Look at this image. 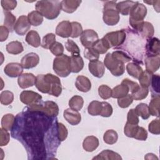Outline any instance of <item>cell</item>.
Listing matches in <instances>:
<instances>
[{
	"instance_id": "1",
	"label": "cell",
	"mask_w": 160,
	"mask_h": 160,
	"mask_svg": "<svg viewBox=\"0 0 160 160\" xmlns=\"http://www.w3.org/2000/svg\"><path fill=\"white\" fill-rule=\"evenodd\" d=\"M19 113L12 129L11 135L26 148L28 159H47L46 156H54L61 141L58 136L56 119L39 111Z\"/></svg>"
},
{
	"instance_id": "2",
	"label": "cell",
	"mask_w": 160,
	"mask_h": 160,
	"mask_svg": "<svg viewBox=\"0 0 160 160\" xmlns=\"http://www.w3.org/2000/svg\"><path fill=\"white\" fill-rule=\"evenodd\" d=\"M35 86L42 93L58 97L62 92V86L59 78L52 74H39L36 78Z\"/></svg>"
},
{
	"instance_id": "3",
	"label": "cell",
	"mask_w": 160,
	"mask_h": 160,
	"mask_svg": "<svg viewBox=\"0 0 160 160\" xmlns=\"http://www.w3.org/2000/svg\"><path fill=\"white\" fill-rule=\"evenodd\" d=\"M61 1H39L36 2L35 8L43 17L48 19L56 18L61 11Z\"/></svg>"
},
{
	"instance_id": "4",
	"label": "cell",
	"mask_w": 160,
	"mask_h": 160,
	"mask_svg": "<svg viewBox=\"0 0 160 160\" xmlns=\"http://www.w3.org/2000/svg\"><path fill=\"white\" fill-rule=\"evenodd\" d=\"M146 14V7L144 4L137 2L129 12V24L136 31L139 32L141 30Z\"/></svg>"
},
{
	"instance_id": "5",
	"label": "cell",
	"mask_w": 160,
	"mask_h": 160,
	"mask_svg": "<svg viewBox=\"0 0 160 160\" xmlns=\"http://www.w3.org/2000/svg\"><path fill=\"white\" fill-rule=\"evenodd\" d=\"M102 19L104 22L108 26H114L119 22L120 17L116 1H110L104 2Z\"/></svg>"
},
{
	"instance_id": "6",
	"label": "cell",
	"mask_w": 160,
	"mask_h": 160,
	"mask_svg": "<svg viewBox=\"0 0 160 160\" xmlns=\"http://www.w3.org/2000/svg\"><path fill=\"white\" fill-rule=\"evenodd\" d=\"M53 70L60 77L65 78L71 72V58L66 54H62L54 58Z\"/></svg>"
},
{
	"instance_id": "7",
	"label": "cell",
	"mask_w": 160,
	"mask_h": 160,
	"mask_svg": "<svg viewBox=\"0 0 160 160\" xmlns=\"http://www.w3.org/2000/svg\"><path fill=\"white\" fill-rule=\"evenodd\" d=\"M126 33L125 29L109 32L102 38L103 40L109 48L112 47L118 48L122 45L126 40Z\"/></svg>"
},
{
	"instance_id": "8",
	"label": "cell",
	"mask_w": 160,
	"mask_h": 160,
	"mask_svg": "<svg viewBox=\"0 0 160 160\" xmlns=\"http://www.w3.org/2000/svg\"><path fill=\"white\" fill-rule=\"evenodd\" d=\"M104 65L110 71L114 76H120L125 71V68L123 63L114 59L111 53H108L104 59Z\"/></svg>"
},
{
	"instance_id": "9",
	"label": "cell",
	"mask_w": 160,
	"mask_h": 160,
	"mask_svg": "<svg viewBox=\"0 0 160 160\" xmlns=\"http://www.w3.org/2000/svg\"><path fill=\"white\" fill-rule=\"evenodd\" d=\"M98 33L92 29H86L82 31L80 36L81 44L86 48H91L98 40Z\"/></svg>"
},
{
	"instance_id": "10",
	"label": "cell",
	"mask_w": 160,
	"mask_h": 160,
	"mask_svg": "<svg viewBox=\"0 0 160 160\" xmlns=\"http://www.w3.org/2000/svg\"><path fill=\"white\" fill-rule=\"evenodd\" d=\"M31 28L28 16L24 15L21 16L17 19L14 27V30L16 33L19 36H24Z\"/></svg>"
},
{
	"instance_id": "11",
	"label": "cell",
	"mask_w": 160,
	"mask_h": 160,
	"mask_svg": "<svg viewBox=\"0 0 160 160\" xmlns=\"http://www.w3.org/2000/svg\"><path fill=\"white\" fill-rule=\"evenodd\" d=\"M41 99L42 96L39 94L32 91H23L20 94L21 101L26 105H31L39 102Z\"/></svg>"
},
{
	"instance_id": "12",
	"label": "cell",
	"mask_w": 160,
	"mask_h": 160,
	"mask_svg": "<svg viewBox=\"0 0 160 160\" xmlns=\"http://www.w3.org/2000/svg\"><path fill=\"white\" fill-rule=\"evenodd\" d=\"M160 43L159 40L157 38H152L148 39L145 44V54L148 56L160 55Z\"/></svg>"
},
{
	"instance_id": "13",
	"label": "cell",
	"mask_w": 160,
	"mask_h": 160,
	"mask_svg": "<svg viewBox=\"0 0 160 160\" xmlns=\"http://www.w3.org/2000/svg\"><path fill=\"white\" fill-rule=\"evenodd\" d=\"M88 68L89 72L96 78H101L104 74V65L98 59L90 61L88 64Z\"/></svg>"
},
{
	"instance_id": "14",
	"label": "cell",
	"mask_w": 160,
	"mask_h": 160,
	"mask_svg": "<svg viewBox=\"0 0 160 160\" xmlns=\"http://www.w3.org/2000/svg\"><path fill=\"white\" fill-rule=\"evenodd\" d=\"M39 62V56L34 52H30L22 57L21 64L23 68L28 69L36 67Z\"/></svg>"
},
{
	"instance_id": "15",
	"label": "cell",
	"mask_w": 160,
	"mask_h": 160,
	"mask_svg": "<svg viewBox=\"0 0 160 160\" xmlns=\"http://www.w3.org/2000/svg\"><path fill=\"white\" fill-rule=\"evenodd\" d=\"M4 71L8 76L10 78H16L21 75L23 72V68L21 64L10 62L5 66Z\"/></svg>"
},
{
	"instance_id": "16",
	"label": "cell",
	"mask_w": 160,
	"mask_h": 160,
	"mask_svg": "<svg viewBox=\"0 0 160 160\" xmlns=\"http://www.w3.org/2000/svg\"><path fill=\"white\" fill-rule=\"evenodd\" d=\"M71 22L69 21H62L60 22L56 28V34L63 38L70 37L71 36Z\"/></svg>"
},
{
	"instance_id": "17",
	"label": "cell",
	"mask_w": 160,
	"mask_h": 160,
	"mask_svg": "<svg viewBox=\"0 0 160 160\" xmlns=\"http://www.w3.org/2000/svg\"><path fill=\"white\" fill-rule=\"evenodd\" d=\"M36 78L32 73H24L20 75L18 79L19 86L22 89H26L35 84Z\"/></svg>"
},
{
	"instance_id": "18",
	"label": "cell",
	"mask_w": 160,
	"mask_h": 160,
	"mask_svg": "<svg viewBox=\"0 0 160 160\" xmlns=\"http://www.w3.org/2000/svg\"><path fill=\"white\" fill-rule=\"evenodd\" d=\"M63 116L64 119L71 125H77L81 121V114L78 111L71 108L66 109L64 111Z\"/></svg>"
},
{
	"instance_id": "19",
	"label": "cell",
	"mask_w": 160,
	"mask_h": 160,
	"mask_svg": "<svg viewBox=\"0 0 160 160\" xmlns=\"http://www.w3.org/2000/svg\"><path fill=\"white\" fill-rule=\"evenodd\" d=\"M144 62L146 71L153 73L159 68L160 55L146 56Z\"/></svg>"
},
{
	"instance_id": "20",
	"label": "cell",
	"mask_w": 160,
	"mask_h": 160,
	"mask_svg": "<svg viewBox=\"0 0 160 160\" xmlns=\"http://www.w3.org/2000/svg\"><path fill=\"white\" fill-rule=\"evenodd\" d=\"M75 85L76 88L81 92H88L91 88V82L89 79L84 76H78L76 78Z\"/></svg>"
},
{
	"instance_id": "21",
	"label": "cell",
	"mask_w": 160,
	"mask_h": 160,
	"mask_svg": "<svg viewBox=\"0 0 160 160\" xmlns=\"http://www.w3.org/2000/svg\"><path fill=\"white\" fill-rule=\"evenodd\" d=\"M80 0H63L61 2V9L67 13L74 12L81 3Z\"/></svg>"
},
{
	"instance_id": "22",
	"label": "cell",
	"mask_w": 160,
	"mask_h": 160,
	"mask_svg": "<svg viewBox=\"0 0 160 160\" xmlns=\"http://www.w3.org/2000/svg\"><path fill=\"white\" fill-rule=\"evenodd\" d=\"M99 146L98 139L94 136H87L83 141V149L87 152L94 151Z\"/></svg>"
},
{
	"instance_id": "23",
	"label": "cell",
	"mask_w": 160,
	"mask_h": 160,
	"mask_svg": "<svg viewBox=\"0 0 160 160\" xmlns=\"http://www.w3.org/2000/svg\"><path fill=\"white\" fill-rule=\"evenodd\" d=\"M71 72L77 73L81 71L84 67V61L82 57L79 55L71 56Z\"/></svg>"
},
{
	"instance_id": "24",
	"label": "cell",
	"mask_w": 160,
	"mask_h": 160,
	"mask_svg": "<svg viewBox=\"0 0 160 160\" xmlns=\"http://www.w3.org/2000/svg\"><path fill=\"white\" fill-rule=\"evenodd\" d=\"M136 3L137 2L132 1H121L117 3V9L119 13L124 16H127L129 14L131 10Z\"/></svg>"
},
{
	"instance_id": "25",
	"label": "cell",
	"mask_w": 160,
	"mask_h": 160,
	"mask_svg": "<svg viewBox=\"0 0 160 160\" xmlns=\"http://www.w3.org/2000/svg\"><path fill=\"white\" fill-rule=\"evenodd\" d=\"M159 104L160 97L159 95H152V99L148 106L150 115L152 116L159 117Z\"/></svg>"
},
{
	"instance_id": "26",
	"label": "cell",
	"mask_w": 160,
	"mask_h": 160,
	"mask_svg": "<svg viewBox=\"0 0 160 160\" xmlns=\"http://www.w3.org/2000/svg\"><path fill=\"white\" fill-rule=\"evenodd\" d=\"M26 41L34 48H38L41 44L40 36L38 32L34 30H31L28 32L26 36Z\"/></svg>"
},
{
	"instance_id": "27",
	"label": "cell",
	"mask_w": 160,
	"mask_h": 160,
	"mask_svg": "<svg viewBox=\"0 0 160 160\" xmlns=\"http://www.w3.org/2000/svg\"><path fill=\"white\" fill-rule=\"evenodd\" d=\"M93 159H107V160H120L122 159L121 156L117 152L111 150L106 149L102 151L96 157L92 158Z\"/></svg>"
},
{
	"instance_id": "28",
	"label": "cell",
	"mask_w": 160,
	"mask_h": 160,
	"mask_svg": "<svg viewBox=\"0 0 160 160\" xmlns=\"http://www.w3.org/2000/svg\"><path fill=\"white\" fill-rule=\"evenodd\" d=\"M16 121V118L12 114H6L4 115L1 119L2 128L7 130L11 131Z\"/></svg>"
},
{
	"instance_id": "29",
	"label": "cell",
	"mask_w": 160,
	"mask_h": 160,
	"mask_svg": "<svg viewBox=\"0 0 160 160\" xmlns=\"http://www.w3.org/2000/svg\"><path fill=\"white\" fill-rule=\"evenodd\" d=\"M141 36L146 39L151 38L154 33V29L152 24L148 21H144L141 30L139 32Z\"/></svg>"
},
{
	"instance_id": "30",
	"label": "cell",
	"mask_w": 160,
	"mask_h": 160,
	"mask_svg": "<svg viewBox=\"0 0 160 160\" xmlns=\"http://www.w3.org/2000/svg\"><path fill=\"white\" fill-rule=\"evenodd\" d=\"M24 50L22 44L18 41H11L6 45V51L11 54H18L21 53Z\"/></svg>"
},
{
	"instance_id": "31",
	"label": "cell",
	"mask_w": 160,
	"mask_h": 160,
	"mask_svg": "<svg viewBox=\"0 0 160 160\" xmlns=\"http://www.w3.org/2000/svg\"><path fill=\"white\" fill-rule=\"evenodd\" d=\"M28 19L31 25L38 26L42 24L43 21V16L38 11H33L28 14Z\"/></svg>"
},
{
	"instance_id": "32",
	"label": "cell",
	"mask_w": 160,
	"mask_h": 160,
	"mask_svg": "<svg viewBox=\"0 0 160 160\" xmlns=\"http://www.w3.org/2000/svg\"><path fill=\"white\" fill-rule=\"evenodd\" d=\"M126 70L128 74L132 77L138 79L142 73V68L136 62H129L126 66Z\"/></svg>"
},
{
	"instance_id": "33",
	"label": "cell",
	"mask_w": 160,
	"mask_h": 160,
	"mask_svg": "<svg viewBox=\"0 0 160 160\" xmlns=\"http://www.w3.org/2000/svg\"><path fill=\"white\" fill-rule=\"evenodd\" d=\"M129 90L127 86L121 84L115 86L112 89L111 97L113 98H120L128 94Z\"/></svg>"
},
{
	"instance_id": "34",
	"label": "cell",
	"mask_w": 160,
	"mask_h": 160,
	"mask_svg": "<svg viewBox=\"0 0 160 160\" xmlns=\"http://www.w3.org/2000/svg\"><path fill=\"white\" fill-rule=\"evenodd\" d=\"M152 75L153 74L152 72H149L146 70L142 71L138 78L140 86L144 88H148V87L151 86Z\"/></svg>"
},
{
	"instance_id": "35",
	"label": "cell",
	"mask_w": 160,
	"mask_h": 160,
	"mask_svg": "<svg viewBox=\"0 0 160 160\" xmlns=\"http://www.w3.org/2000/svg\"><path fill=\"white\" fill-rule=\"evenodd\" d=\"M4 26L6 27L11 32H12V30L14 29V27L16 22V16L9 11H4Z\"/></svg>"
},
{
	"instance_id": "36",
	"label": "cell",
	"mask_w": 160,
	"mask_h": 160,
	"mask_svg": "<svg viewBox=\"0 0 160 160\" xmlns=\"http://www.w3.org/2000/svg\"><path fill=\"white\" fill-rule=\"evenodd\" d=\"M84 104V100L80 96L75 95L72 96L69 101V108L75 111H80Z\"/></svg>"
},
{
	"instance_id": "37",
	"label": "cell",
	"mask_w": 160,
	"mask_h": 160,
	"mask_svg": "<svg viewBox=\"0 0 160 160\" xmlns=\"http://www.w3.org/2000/svg\"><path fill=\"white\" fill-rule=\"evenodd\" d=\"M149 93V89L147 88H144L139 86L138 88L131 92L132 99L136 101H139L145 99Z\"/></svg>"
},
{
	"instance_id": "38",
	"label": "cell",
	"mask_w": 160,
	"mask_h": 160,
	"mask_svg": "<svg viewBox=\"0 0 160 160\" xmlns=\"http://www.w3.org/2000/svg\"><path fill=\"white\" fill-rule=\"evenodd\" d=\"M102 110V103L98 101H92L88 107V113L91 116L100 115Z\"/></svg>"
},
{
	"instance_id": "39",
	"label": "cell",
	"mask_w": 160,
	"mask_h": 160,
	"mask_svg": "<svg viewBox=\"0 0 160 160\" xmlns=\"http://www.w3.org/2000/svg\"><path fill=\"white\" fill-rule=\"evenodd\" d=\"M118 139V133L113 129L107 130L103 136V139L105 143L110 145L115 144L117 142Z\"/></svg>"
},
{
	"instance_id": "40",
	"label": "cell",
	"mask_w": 160,
	"mask_h": 160,
	"mask_svg": "<svg viewBox=\"0 0 160 160\" xmlns=\"http://www.w3.org/2000/svg\"><path fill=\"white\" fill-rule=\"evenodd\" d=\"M112 58L116 61L123 64L128 62L131 60V58L125 52L121 50H117L111 53Z\"/></svg>"
},
{
	"instance_id": "41",
	"label": "cell",
	"mask_w": 160,
	"mask_h": 160,
	"mask_svg": "<svg viewBox=\"0 0 160 160\" xmlns=\"http://www.w3.org/2000/svg\"><path fill=\"white\" fill-rule=\"evenodd\" d=\"M135 110L138 115L143 119H148L150 116L148 106L145 103L139 104L135 108Z\"/></svg>"
},
{
	"instance_id": "42",
	"label": "cell",
	"mask_w": 160,
	"mask_h": 160,
	"mask_svg": "<svg viewBox=\"0 0 160 160\" xmlns=\"http://www.w3.org/2000/svg\"><path fill=\"white\" fill-rule=\"evenodd\" d=\"M56 42V35L53 33H48L45 35L42 40L41 46L44 49H49Z\"/></svg>"
},
{
	"instance_id": "43",
	"label": "cell",
	"mask_w": 160,
	"mask_h": 160,
	"mask_svg": "<svg viewBox=\"0 0 160 160\" xmlns=\"http://www.w3.org/2000/svg\"><path fill=\"white\" fill-rule=\"evenodd\" d=\"M14 100V94L11 91H4L1 93L0 101L2 104L5 106L9 105Z\"/></svg>"
},
{
	"instance_id": "44",
	"label": "cell",
	"mask_w": 160,
	"mask_h": 160,
	"mask_svg": "<svg viewBox=\"0 0 160 160\" xmlns=\"http://www.w3.org/2000/svg\"><path fill=\"white\" fill-rule=\"evenodd\" d=\"M99 54H104L109 49L103 39H98L92 46Z\"/></svg>"
},
{
	"instance_id": "45",
	"label": "cell",
	"mask_w": 160,
	"mask_h": 160,
	"mask_svg": "<svg viewBox=\"0 0 160 160\" xmlns=\"http://www.w3.org/2000/svg\"><path fill=\"white\" fill-rule=\"evenodd\" d=\"M66 50L71 53V55H79L80 49L75 42L71 39H68L65 43Z\"/></svg>"
},
{
	"instance_id": "46",
	"label": "cell",
	"mask_w": 160,
	"mask_h": 160,
	"mask_svg": "<svg viewBox=\"0 0 160 160\" xmlns=\"http://www.w3.org/2000/svg\"><path fill=\"white\" fill-rule=\"evenodd\" d=\"M98 93L102 99H107L111 97L112 89L107 85L102 84L98 88Z\"/></svg>"
},
{
	"instance_id": "47",
	"label": "cell",
	"mask_w": 160,
	"mask_h": 160,
	"mask_svg": "<svg viewBox=\"0 0 160 160\" xmlns=\"http://www.w3.org/2000/svg\"><path fill=\"white\" fill-rule=\"evenodd\" d=\"M159 75L153 74L151 81V88H152V95H159Z\"/></svg>"
},
{
	"instance_id": "48",
	"label": "cell",
	"mask_w": 160,
	"mask_h": 160,
	"mask_svg": "<svg viewBox=\"0 0 160 160\" xmlns=\"http://www.w3.org/2000/svg\"><path fill=\"white\" fill-rule=\"evenodd\" d=\"M133 101L131 94H126V96L118 99V104L121 108H126L131 104Z\"/></svg>"
},
{
	"instance_id": "49",
	"label": "cell",
	"mask_w": 160,
	"mask_h": 160,
	"mask_svg": "<svg viewBox=\"0 0 160 160\" xmlns=\"http://www.w3.org/2000/svg\"><path fill=\"white\" fill-rule=\"evenodd\" d=\"M57 132H58V136L60 141H63L67 138L68 134V129L62 123L58 122Z\"/></svg>"
},
{
	"instance_id": "50",
	"label": "cell",
	"mask_w": 160,
	"mask_h": 160,
	"mask_svg": "<svg viewBox=\"0 0 160 160\" xmlns=\"http://www.w3.org/2000/svg\"><path fill=\"white\" fill-rule=\"evenodd\" d=\"M84 56L86 59H89V61H92L98 59L99 57V54L92 47H91L86 48L84 49Z\"/></svg>"
},
{
	"instance_id": "51",
	"label": "cell",
	"mask_w": 160,
	"mask_h": 160,
	"mask_svg": "<svg viewBox=\"0 0 160 160\" xmlns=\"http://www.w3.org/2000/svg\"><path fill=\"white\" fill-rule=\"evenodd\" d=\"M138 126H139L138 124H133L126 122L124 128V132L125 135L129 138H134Z\"/></svg>"
},
{
	"instance_id": "52",
	"label": "cell",
	"mask_w": 160,
	"mask_h": 160,
	"mask_svg": "<svg viewBox=\"0 0 160 160\" xmlns=\"http://www.w3.org/2000/svg\"><path fill=\"white\" fill-rule=\"evenodd\" d=\"M149 131L153 134L158 135L160 134V121L158 118L152 120L148 126Z\"/></svg>"
},
{
	"instance_id": "53",
	"label": "cell",
	"mask_w": 160,
	"mask_h": 160,
	"mask_svg": "<svg viewBox=\"0 0 160 160\" xmlns=\"http://www.w3.org/2000/svg\"><path fill=\"white\" fill-rule=\"evenodd\" d=\"M50 51L56 56H59L63 54L64 47L59 42H55L49 48Z\"/></svg>"
},
{
	"instance_id": "54",
	"label": "cell",
	"mask_w": 160,
	"mask_h": 160,
	"mask_svg": "<svg viewBox=\"0 0 160 160\" xmlns=\"http://www.w3.org/2000/svg\"><path fill=\"white\" fill-rule=\"evenodd\" d=\"M72 33L71 37L72 38H76L81 36L82 32V28L80 23L78 22H71Z\"/></svg>"
},
{
	"instance_id": "55",
	"label": "cell",
	"mask_w": 160,
	"mask_h": 160,
	"mask_svg": "<svg viewBox=\"0 0 160 160\" xmlns=\"http://www.w3.org/2000/svg\"><path fill=\"white\" fill-rule=\"evenodd\" d=\"M102 103V110L100 116L105 118L110 117L112 114V108L111 105L107 102H101Z\"/></svg>"
},
{
	"instance_id": "56",
	"label": "cell",
	"mask_w": 160,
	"mask_h": 160,
	"mask_svg": "<svg viewBox=\"0 0 160 160\" xmlns=\"http://www.w3.org/2000/svg\"><path fill=\"white\" fill-rule=\"evenodd\" d=\"M139 122V119L135 109H131L128 113L126 122L133 124H138Z\"/></svg>"
},
{
	"instance_id": "57",
	"label": "cell",
	"mask_w": 160,
	"mask_h": 160,
	"mask_svg": "<svg viewBox=\"0 0 160 160\" xmlns=\"http://www.w3.org/2000/svg\"><path fill=\"white\" fill-rule=\"evenodd\" d=\"M1 4L5 11H9L16 7L17 1L14 0H2Z\"/></svg>"
},
{
	"instance_id": "58",
	"label": "cell",
	"mask_w": 160,
	"mask_h": 160,
	"mask_svg": "<svg viewBox=\"0 0 160 160\" xmlns=\"http://www.w3.org/2000/svg\"><path fill=\"white\" fill-rule=\"evenodd\" d=\"M148 138V132L142 127L138 126L134 138L139 141H146Z\"/></svg>"
},
{
	"instance_id": "59",
	"label": "cell",
	"mask_w": 160,
	"mask_h": 160,
	"mask_svg": "<svg viewBox=\"0 0 160 160\" xmlns=\"http://www.w3.org/2000/svg\"><path fill=\"white\" fill-rule=\"evenodd\" d=\"M10 139V136L7 130L1 128L0 129V146H4L8 144Z\"/></svg>"
},
{
	"instance_id": "60",
	"label": "cell",
	"mask_w": 160,
	"mask_h": 160,
	"mask_svg": "<svg viewBox=\"0 0 160 160\" xmlns=\"http://www.w3.org/2000/svg\"><path fill=\"white\" fill-rule=\"evenodd\" d=\"M121 84H124L126 86H127L129 88V90L132 92H133L134 90H136L138 86H139L137 82H134V81H131L130 79H129L128 78H126V79H124L121 82Z\"/></svg>"
},
{
	"instance_id": "61",
	"label": "cell",
	"mask_w": 160,
	"mask_h": 160,
	"mask_svg": "<svg viewBox=\"0 0 160 160\" xmlns=\"http://www.w3.org/2000/svg\"><path fill=\"white\" fill-rule=\"evenodd\" d=\"M9 30L4 26H0V41L2 42L7 39L9 36Z\"/></svg>"
},
{
	"instance_id": "62",
	"label": "cell",
	"mask_w": 160,
	"mask_h": 160,
	"mask_svg": "<svg viewBox=\"0 0 160 160\" xmlns=\"http://www.w3.org/2000/svg\"><path fill=\"white\" fill-rule=\"evenodd\" d=\"M155 156L154 154H152V153H149V154H147L146 156L144 157L145 159H153V158H152V156Z\"/></svg>"
}]
</instances>
